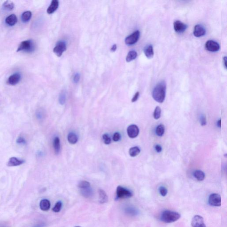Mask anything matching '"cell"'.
<instances>
[{
  "mask_svg": "<svg viewBox=\"0 0 227 227\" xmlns=\"http://www.w3.org/2000/svg\"><path fill=\"white\" fill-rule=\"evenodd\" d=\"M17 143L19 144H25V140L24 138L20 137L17 139Z\"/></svg>",
  "mask_w": 227,
  "mask_h": 227,
  "instance_id": "cell-40",
  "label": "cell"
},
{
  "mask_svg": "<svg viewBox=\"0 0 227 227\" xmlns=\"http://www.w3.org/2000/svg\"><path fill=\"white\" fill-rule=\"evenodd\" d=\"M59 5V3L57 0H53L47 10V13L49 14L53 13L58 8Z\"/></svg>",
  "mask_w": 227,
  "mask_h": 227,
  "instance_id": "cell-15",
  "label": "cell"
},
{
  "mask_svg": "<svg viewBox=\"0 0 227 227\" xmlns=\"http://www.w3.org/2000/svg\"><path fill=\"white\" fill-rule=\"evenodd\" d=\"M206 31L205 28L202 25L200 24H197L194 27V34L197 38L202 37L205 34Z\"/></svg>",
  "mask_w": 227,
  "mask_h": 227,
  "instance_id": "cell-12",
  "label": "cell"
},
{
  "mask_svg": "<svg viewBox=\"0 0 227 227\" xmlns=\"http://www.w3.org/2000/svg\"><path fill=\"white\" fill-rule=\"evenodd\" d=\"M226 60L227 57H224V65L225 68H227Z\"/></svg>",
  "mask_w": 227,
  "mask_h": 227,
  "instance_id": "cell-44",
  "label": "cell"
},
{
  "mask_svg": "<svg viewBox=\"0 0 227 227\" xmlns=\"http://www.w3.org/2000/svg\"><path fill=\"white\" fill-rule=\"evenodd\" d=\"M4 8L8 10H11L13 9L14 7V3L11 1H6L3 4Z\"/></svg>",
  "mask_w": 227,
  "mask_h": 227,
  "instance_id": "cell-29",
  "label": "cell"
},
{
  "mask_svg": "<svg viewBox=\"0 0 227 227\" xmlns=\"http://www.w3.org/2000/svg\"><path fill=\"white\" fill-rule=\"evenodd\" d=\"M21 78V75L19 73H14L8 78L7 82L11 85H15L20 82Z\"/></svg>",
  "mask_w": 227,
  "mask_h": 227,
  "instance_id": "cell-13",
  "label": "cell"
},
{
  "mask_svg": "<svg viewBox=\"0 0 227 227\" xmlns=\"http://www.w3.org/2000/svg\"><path fill=\"white\" fill-rule=\"evenodd\" d=\"M166 83L165 81L160 82L155 87L152 92V97L156 101L162 103L165 100L166 95Z\"/></svg>",
  "mask_w": 227,
  "mask_h": 227,
  "instance_id": "cell-1",
  "label": "cell"
},
{
  "mask_svg": "<svg viewBox=\"0 0 227 227\" xmlns=\"http://www.w3.org/2000/svg\"><path fill=\"white\" fill-rule=\"evenodd\" d=\"M50 202L47 199H43L40 202V208L42 210L44 211L48 210L50 208Z\"/></svg>",
  "mask_w": 227,
  "mask_h": 227,
  "instance_id": "cell-18",
  "label": "cell"
},
{
  "mask_svg": "<svg viewBox=\"0 0 227 227\" xmlns=\"http://www.w3.org/2000/svg\"><path fill=\"white\" fill-rule=\"evenodd\" d=\"M205 46L208 51L211 52L218 51L220 48V46L218 43L212 40L207 41Z\"/></svg>",
  "mask_w": 227,
  "mask_h": 227,
  "instance_id": "cell-8",
  "label": "cell"
},
{
  "mask_svg": "<svg viewBox=\"0 0 227 227\" xmlns=\"http://www.w3.org/2000/svg\"><path fill=\"white\" fill-rule=\"evenodd\" d=\"M117 49V45L116 44H114L113 46H112L111 49V51L114 52L116 51Z\"/></svg>",
  "mask_w": 227,
  "mask_h": 227,
  "instance_id": "cell-43",
  "label": "cell"
},
{
  "mask_svg": "<svg viewBox=\"0 0 227 227\" xmlns=\"http://www.w3.org/2000/svg\"><path fill=\"white\" fill-rule=\"evenodd\" d=\"M217 125L218 127L220 128V127H221V120L219 119L217 123Z\"/></svg>",
  "mask_w": 227,
  "mask_h": 227,
  "instance_id": "cell-45",
  "label": "cell"
},
{
  "mask_svg": "<svg viewBox=\"0 0 227 227\" xmlns=\"http://www.w3.org/2000/svg\"><path fill=\"white\" fill-rule=\"evenodd\" d=\"M144 52L147 58H149V59L152 58L153 57L154 54L152 45H148L145 47L144 49Z\"/></svg>",
  "mask_w": 227,
  "mask_h": 227,
  "instance_id": "cell-17",
  "label": "cell"
},
{
  "mask_svg": "<svg viewBox=\"0 0 227 227\" xmlns=\"http://www.w3.org/2000/svg\"><path fill=\"white\" fill-rule=\"evenodd\" d=\"M62 206V203L61 201H58L56 204H55V206L53 209V211L56 213H58L60 212L61 210V208Z\"/></svg>",
  "mask_w": 227,
  "mask_h": 227,
  "instance_id": "cell-33",
  "label": "cell"
},
{
  "mask_svg": "<svg viewBox=\"0 0 227 227\" xmlns=\"http://www.w3.org/2000/svg\"><path fill=\"white\" fill-rule=\"evenodd\" d=\"M45 226V224L43 223L38 224L35 225L33 227H44Z\"/></svg>",
  "mask_w": 227,
  "mask_h": 227,
  "instance_id": "cell-42",
  "label": "cell"
},
{
  "mask_svg": "<svg viewBox=\"0 0 227 227\" xmlns=\"http://www.w3.org/2000/svg\"><path fill=\"white\" fill-rule=\"evenodd\" d=\"M155 149L157 152L160 153L162 151V147L159 145H157L155 147Z\"/></svg>",
  "mask_w": 227,
  "mask_h": 227,
  "instance_id": "cell-41",
  "label": "cell"
},
{
  "mask_svg": "<svg viewBox=\"0 0 227 227\" xmlns=\"http://www.w3.org/2000/svg\"><path fill=\"white\" fill-rule=\"evenodd\" d=\"M140 149L138 146L132 147L129 150V154L130 156L134 157L137 156L140 153Z\"/></svg>",
  "mask_w": 227,
  "mask_h": 227,
  "instance_id": "cell-26",
  "label": "cell"
},
{
  "mask_svg": "<svg viewBox=\"0 0 227 227\" xmlns=\"http://www.w3.org/2000/svg\"><path fill=\"white\" fill-rule=\"evenodd\" d=\"M194 177L198 181H202L205 179V174L202 171L197 170L195 171L194 173Z\"/></svg>",
  "mask_w": 227,
  "mask_h": 227,
  "instance_id": "cell-21",
  "label": "cell"
},
{
  "mask_svg": "<svg viewBox=\"0 0 227 227\" xmlns=\"http://www.w3.org/2000/svg\"><path fill=\"white\" fill-rule=\"evenodd\" d=\"M32 13L31 12L27 11L24 12L22 15V20L23 22H28L31 18Z\"/></svg>",
  "mask_w": 227,
  "mask_h": 227,
  "instance_id": "cell-25",
  "label": "cell"
},
{
  "mask_svg": "<svg viewBox=\"0 0 227 227\" xmlns=\"http://www.w3.org/2000/svg\"><path fill=\"white\" fill-rule=\"evenodd\" d=\"M98 194H99V200L100 203L101 204L106 203L108 200V197L105 192L103 189H99L98 190Z\"/></svg>",
  "mask_w": 227,
  "mask_h": 227,
  "instance_id": "cell-19",
  "label": "cell"
},
{
  "mask_svg": "<svg viewBox=\"0 0 227 227\" xmlns=\"http://www.w3.org/2000/svg\"><path fill=\"white\" fill-rule=\"evenodd\" d=\"M159 192L162 197H165L167 195L168 190L164 187L161 186L159 188Z\"/></svg>",
  "mask_w": 227,
  "mask_h": 227,
  "instance_id": "cell-35",
  "label": "cell"
},
{
  "mask_svg": "<svg viewBox=\"0 0 227 227\" xmlns=\"http://www.w3.org/2000/svg\"><path fill=\"white\" fill-rule=\"evenodd\" d=\"M161 113H162V111H161V108L159 106H157L155 109L154 113V119H159L161 117Z\"/></svg>",
  "mask_w": 227,
  "mask_h": 227,
  "instance_id": "cell-30",
  "label": "cell"
},
{
  "mask_svg": "<svg viewBox=\"0 0 227 227\" xmlns=\"http://www.w3.org/2000/svg\"><path fill=\"white\" fill-rule=\"evenodd\" d=\"M68 140L71 144H75L78 140V138L76 134L74 133H70L68 136Z\"/></svg>",
  "mask_w": 227,
  "mask_h": 227,
  "instance_id": "cell-22",
  "label": "cell"
},
{
  "mask_svg": "<svg viewBox=\"0 0 227 227\" xmlns=\"http://www.w3.org/2000/svg\"><path fill=\"white\" fill-rule=\"evenodd\" d=\"M117 197L120 199L130 198L133 196L132 192L121 186H119L116 190Z\"/></svg>",
  "mask_w": 227,
  "mask_h": 227,
  "instance_id": "cell-4",
  "label": "cell"
},
{
  "mask_svg": "<svg viewBox=\"0 0 227 227\" xmlns=\"http://www.w3.org/2000/svg\"><path fill=\"white\" fill-rule=\"evenodd\" d=\"M165 128L164 125L161 124L159 125L157 127L156 130V133L157 135L161 137L165 133Z\"/></svg>",
  "mask_w": 227,
  "mask_h": 227,
  "instance_id": "cell-28",
  "label": "cell"
},
{
  "mask_svg": "<svg viewBox=\"0 0 227 227\" xmlns=\"http://www.w3.org/2000/svg\"><path fill=\"white\" fill-rule=\"evenodd\" d=\"M80 227V226H76V227Z\"/></svg>",
  "mask_w": 227,
  "mask_h": 227,
  "instance_id": "cell-47",
  "label": "cell"
},
{
  "mask_svg": "<svg viewBox=\"0 0 227 227\" xmlns=\"http://www.w3.org/2000/svg\"><path fill=\"white\" fill-rule=\"evenodd\" d=\"M121 136L119 133L116 132L114 134L113 137V140L114 142H118L120 139Z\"/></svg>",
  "mask_w": 227,
  "mask_h": 227,
  "instance_id": "cell-36",
  "label": "cell"
},
{
  "mask_svg": "<svg viewBox=\"0 0 227 227\" xmlns=\"http://www.w3.org/2000/svg\"><path fill=\"white\" fill-rule=\"evenodd\" d=\"M18 22V18L16 15L12 14L7 17L6 19V24L10 26H14Z\"/></svg>",
  "mask_w": 227,
  "mask_h": 227,
  "instance_id": "cell-16",
  "label": "cell"
},
{
  "mask_svg": "<svg viewBox=\"0 0 227 227\" xmlns=\"http://www.w3.org/2000/svg\"><path fill=\"white\" fill-rule=\"evenodd\" d=\"M35 49V45L31 40H27L22 41L17 49V52H32Z\"/></svg>",
  "mask_w": 227,
  "mask_h": 227,
  "instance_id": "cell-3",
  "label": "cell"
},
{
  "mask_svg": "<svg viewBox=\"0 0 227 227\" xmlns=\"http://www.w3.org/2000/svg\"><path fill=\"white\" fill-rule=\"evenodd\" d=\"M0 227H7L4 226H0Z\"/></svg>",
  "mask_w": 227,
  "mask_h": 227,
  "instance_id": "cell-46",
  "label": "cell"
},
{
  "mask_svg": "<svg viewBox=\"0 0 227 227\" xmlns=\"http://www.w3.org/2000/svg\"><path fill=\"white\" fill-rule=\"evenodd\" d=\"M78 187L80 189H84L90 187V184L87 181H81L78 184Z\"/></svg>",
  "mask_w": 227,
  "mask_h": 227,
  "instance_id": "cell-32",
  "label": "cell"
},
{
  "mask_svg": "<svg viewBox=\"0 0 227 227\" xmlns=\"http://www.w3.org/2000/svg\"><path fill=\"white\" fill-rule=\"evenodd\" d=\"M24 161L19 160L16 157H12L9 159V161L7 163L8 166H18L24 163Z\"/></svg>",
  "mask_w": 227,
  "mask_h": 227,
  "instance_id": "cell-14",
  "label": "cell"
},
{
  "mask_svg": "<svg viewBox=\"0 0 227 227\" xmlns=\"http://www.w3.org/2000/svg\"><path fill=\"white\" fill-rule=\"evenodd\" d=\"M191 225L193 227H206L204 219L200 215H196L192 219Z\"/></svg>",
  "mask_w": 227,
  "mask_h": 227,
  "instance_id": "cell-9",
  "label": "cell"
},
{
  "mask_svg": "<svg viewBox=\"0 0 227 227\" xmlns=\"http://www.w3.org/2000/svg\"><path fill=\"white\" fill-rule=\"evenodd\" d=\"M140 35V32L139 30L136 31L125 39V43L128 45L135 44L139 40Z\"/></svg>",
  "mask_w": 227,
  "mask_h": 227,
  "instance_id": "cell-5",
  "label": "cell"
},
{
  "mask_svg": "<svg viewBox=\"0 0 227 227\" xmlns=\"http://www.w3.org/2000/svg\"><path fill=\"white\" fill-rule=\"evenodd\" d=\"M79 79H80V75H79V73H76L74 76L73 81H74V83H77L79 81Z\"/></svg>",
  "mask_w": 227,
  "mask_h": 227,
  "instance_id": "cell-38",
  "label": "cell"
},
{
  "mask_svg": "<svg viewBox=\"0 0 227 227\" xmlns=\"http://www.w3.org/2000/svg\"><path fill=\"white\" fill-rule=\"evenodd\" d=\"M139 96V92H137L136 93H135L134 96V97H133L132 100H131V102L133 103L135 102L136 101L138 100Z\"/></svg>",
  "mask_w": 227,
  "mask_h": 227,
  "instance_id": "cell-39",
  "label": "cell"
},
{
  "mask_svg": "<svg viewBox=\"0 0 227 227\" xmlns=\"http://www.w3.org/2000/svg\"><path fill=\"white\" fill-rule=\"evenodd\" d=\"M67 46L65 42L60 41L57 42L56 46L53 49V52L57 55V57H60L62 56L63 52L66 50Z\"/></svg>",
  "mask_w": 227,
  "mask_h": 227,
  "instance_id": "cell-6",
  "label": "cell"
},
{
  "mask_svg": "<svg viewBox=\"0 0 227 227\" xmlns=\"http://www.w3.org/2000/svg\"><path fill=\"white\" fill-rule=\"evenodd\" d=\"M66 98V95L64 91H62L59 96V101L61 105H63L65 103Z\"/></svg>",
  "mask_w": 227,
  "mask_h": 227,
  "instance_id": "cell-31",
  "label": "cell"
},
{
  "mask_svg": "<svg viewBox=\"0 0 227 227\" xmlns=\"http://www.w3.org/2000/svg\"><path fill=\"white\" fill-rule=\"evenodd\" d=\"M53 147L55 153L57 154H59L60 150V139L58 137H56L54 139L53 141Z\"/></svg>",
  "mask_w": 227,
  "mask_h": 227,
  "instance_id": "cell-20",
  "label": "cell"
},
{
  "mask_svg": "<svg viewBox=\"0 0 227 227\" xmlns=\"http://www.w3.org/2000/svg\"><path fill=\"white\" fill-rule=\"evenodd\" d=\"M181 215L177 212L169 210H165L162 213L161 219L166 223H171L177 221L180 219Z\"/></svg>",
  "mask_w": 227,
  "mask_h": 227,
  "instance_id": "cell-2",
  "label": "cell"
},
{
  "mask_svg": "<svg viewBox=\"0 0 227 227\" xmlns=\"http://www.w3.org/2000/svg\"><path fill=\"white\" fill-rule=\"evenodd\" d=\"M209 203L213 206L219 207L221 205V197L218 194H213L209 198Z\"/></svg>",
  "mask_w": 227,
  "mask_h": 227,
  "instance_id": "cell-7",
  "label": "cell"
},
{
  "mask_svg": "<svg viewBox=\"0 0 227 227\" xmlns=\"http://www.w3.org/2000/svg\"><path fill=\"white\" fill-rule=\"evenodd\" d=\"M127 134L130 138H135L139 135V127L136 125H131L127 129Z\"/></svg>",
  "mask_w": 227,
  "mask_h": 227,
  "instance_id": "cell-10",
  "label": "cell"
},
{
  "mask_svg": "<svg viewBox=\"0 0 227 227\" xmlns=\"http://www.w3.org/2000/svg\"><path fill=\"white\" fill-rule=\"evenodd\" d=\"M174 27L176 32L181 33L186 30L187 28V25L182 23L181 21H176L174 23Z\"/></svg>",
  "mask_w": 227,
  "mask_h": 227,
  "instance_id": "cell-11",
  "label": "cell"
},
{
  "mask_svg": "<svg viewBox=\"0 0 227 227\" xmlns=\"http://www.w3.org/2000/svg\"><path fill=\"white\" fill-rule=\"evenodd\" d=\"M125 211L126 214L131 216H135L138 214L137 210L132 207H127L125 208Z\"/></svg>",
  "mask_w": 227,
  "mask_h": 227,
  "instance_id": "cell-27",
  "label": "cell"
},
{
  "mask_svg": "<svg viewBox=\"0 0 227 227\" xmlns=\"http://www.w3.org/2000/svg\"><path fill=\"white\" fill-rule=\"evenodd\" d=\"M81 193L82 195L86 198L91 197L93 195V191L91 188H88L81 189Z\"/></svg>",
  "mask_w": 227,
  "mask_h": 227,
  "instance_id": "cell-23",
  "label": "cell"
},
{
  "mask_svg": "<svg viewBox=\"0 0 227 227\" xmlns=\"http://www.w3.org/2000/svg\"><path fill=\"white\" fill-rule=\"evenodd\" d=\"M200 124L202 126H205L206 125V119L205 117L202 115L200 119Z\"/></svg>",
  "mask_w": 227,
  "mask_h": 227,
  "instance_id": "cell-37",
  "label": "cell"
},
{
  "mask_svg": "<svg viewBox=\"0 0 227 227\" xmlns=\"http://www.w3.org/2000/svg\"><path fill=\"white\" fill-rule=\"evenodd\" d=\"M103 139L104 144H106V145H109V144H111V138H110L108 134H104L103 135Z\"/></svg>",
  "mask_w": 227,
  "mask_h": 227,
  "instance_id": "cell-34",
  "label": "cell"
},
{
  "mask_svg": "<svg viewBox=\"0 0 227 227\" xmlns=\"http://www.w3.org/2000/svg\"><path fill=\"white\" fill-rule=\"evenodd\" d=\"M137 57V53L134 50L130 51L127 54L126 57V61L127 62H130L135 59Z\"/></svg>",
  "mask_w": 227,
  "mask_h": 227,
  "instance_id": "cell-24",
  "label": "cell"
}]
</instances>
